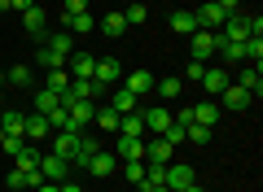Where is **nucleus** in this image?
<instances>
[{
  "label": "nucleus",
  "mask_w": 263,
  "mask_h": 192,
  "mask_svg": "<svg viewBox=\"0 0 263 192\" xmlns=\"http://www.w3.org/2000/svg\"><path fill=\"white\" fill-rule=\"evenodd\" d=\"M119 79H123V66L114 61V57H97V70H92V83L101 92H110V88H119Z\"/></svg>",
  "instance_id": "nucleus-1"
},
{
  "label": "nucleus",
  "mask_w": 263,
  "mask_h": 192,
  "mask_svg": "<svg viewBox=\"0 0 263 192\" xmlns=\"http://www.w3.org/2000/svg\"><path fill=\"white\" fill-rule=\"evenodd\" d=\"M75 170V166L66 162V157H57V153H40V175H44L48 183H66V175Z\"/></svg>",
  "instance_id": "nucleus-2"
},
{
  "label": "nucleus",
  "mask_w": 263,
  "mask_h": 192,
  "mask_svg": "<svg viewBox=\"0 0 263 192\" xmlns=\"http://www.w3.org/2000/svg\"><path fill=\"white\" fill-rule=\"evenodd\" d=\"M189 53H193V61H211L215 57V31H193L189 35Z\"/></svg>",
  "instance_id": "nucleus-3"
},
{
  "label": "nucleus",
  "mask_w": 263,
  "mask_h": 192,
  "mask_svg": "<svg viewBox=\"0 0 263 192\" xmlns=\"http://www.w3.org/2000/svg\"><path fill=\"white\" fill-rule=\"evenodd\" d=\"M171 153H176V148H171L162 136H145V162H149V166H167Z\"/></svg>",
  "instance_id": "nucleus-4"
},
{
  "label": "nucleus",
  "mask_w": 263,
  "mask_h": 192,
  "mask_svg": "<svg viewBox=\"0 0 263 192\" xmlns=\"http://www.w3.org/2000/svg\"><path fill=\"white\" fill-rule=\"evenodd\" d=\"M162 183H167L171 192H184L189 183H197V175H193V166H176V162H167V175H162Z\"/></svg>",
  "instance_id": "nucleus-5"
},
{
  "label": "nucleus",
  "mask_w": 263,
  "mask_h": 192,
  "mask_svg": "<svg viewBox=\"0 0 263 192\" xmlns=\"http://www.w3.org/2000/svg\"><path fill=\"white\" fill-rule=\"evenodd\" d=\"M219 101H224V110H233V114H241V110H250V101H254V96H250V92L241 88V83H228V88L219 92Z\"/></svg>",
  "instance_id": "nucleus-6"
},
{
  "label": "nucleus",
  "mask_w": 263,
  "mask_h": 192,
  "mask_svg": "<svg viewBox=\"0 0 263 192\" xmlns=\"http://www.w3.org/2000/svg\"><path fill=\"white\" fill-rule=\"evenodd\" d=\"M79 136H84V131H53V153L66 157V162H75V153H79Z\"/></svg>",
  "instance_id": "nucleus-7"
},
{
  "label": "nucleus",
  "mask_w": 263,
  "mask_h": 192,
  "mask_svg": "<svg viewBox=\"0 0 263 192\" xmlns=\"http://www.w3.org/2000/svg\"><path fill=\"white\" fill-rule=\"evenodd\" d=\"M92 70H97L92 53H70L66 57V74H70V79H92Z\"/></svg>",
  "instance_id": "nucleus-8"
},
{
  "label": "nucleus",
  "mask_w": 263,
  "mask_h": 192,
  "mask_svg": "<svg viewBox=\"0 0 263 192\" xmlns=\"http://www.w3.org/2000/svg\"><path fill=\"white\" fill-rule=\"evenodd\" d=\"M40 44H44L48 53H57V57H70V53H75V35H70V31H48Z\"/></svg>",
  "instance_id": "nucleus-9"
},
{
  "label": "nucleus",
  "mask_w": 263,
  "mask_h": 192,
  "mask_svg": "<svg viewBox=\"0 0 263 192\" xmlns=\"http://www.w3.org/2000/svg\"><path fill=\"white\" fill-rule=\"evenodd\" d=\"M123 88L141 101V96H149V92H154V74L149 70H132V74H123Z\"/></svg>",
  "instance_id": "nucleus-10"
},
{
  "label": "nucleus",
  "mask_w": 263,
  "mask_h": 192,
  "mask_svg": "<svg viewBox=\"0 0 263 192\" xmlns=\"http://www.w3.org/2000/svg\"><path fill=\"white\" fill-rule=\"evenodd\" d=\"M193 18H197V27H202V31H219V27H224V18H228V13L219 9L215 0H211V5H202V9H193Z\"/></svg>",
  "instance_id": "nucleus-11"
},
{
  "label": "nucleus",
  "mask_w": 263,
  "mask_h": 192,
  "mask_svg": "<svg viewBox=\"0 0 263 192\" xmlns=\"http://www.w3.org/2000/svg\"><path fill=\"white\" fill-rule=\"evenodd\" d=\"M141 118H145V136H162V131L171 127V114H167V110H158V105L141 110Z\"/></svg>",
  "instance_id": "nucleus-12"
},
{
  "label": "nucleus",
  "mask_w": 263,
  "mask_h": 192,
  "mask_svg": "<svg viewBox=\"0 0 263 192\" xmlns=\"http://www.w3.org/2000/svg\"><path fill=\"white\" fill-rule=\"evenodd\" d=\"M105 96H110V110H114V114H136V110H141V101H136L127 88H110Z\"/></svg>",
  "instance_id": "nucleus-13"
},
{
  "label": "nucleus",
  "mask_w": 263,
  "mask_h": 192,
  "mask_svg": "<svg viewBox=\"0 0 263 192\" xmlns=\"http://www.w3.org/2000/svg\"><path fill=\"white\" fill-rule=\"evenodd\" d=\"M44 136H53L48 114H35V110H31V114H27V127H22V140H44Z\"/></svg>",
  "instance_id": "nucleus-14"
},
{
  "label": "nucleus",
  "mask_w": 263,
  "mask_h": 192,
  "mask_svg": "<svg viewBox=\"0 0 263 192\" xmlns=\"http://www.w3.org/2000/svg\"><path fill=\"white\" fill-rule=\"evenodd\" d=\"M228 83H233V79H228V70H224V66H206V74H202V88H206L211 96H219V92H224Z\"/></svg>",
  "instance_id": "nucleus-15"
},
{
  "label": "nucleus",
  "mask_w": 263,
  "mask_h": 192,
  "mask_svg": "<svg viewBox=\"0 0 263 192\" xmlns=\"http://www.w3.org/2000/svg\"><path fill=\"white\" fill-rule=\"evenodd\" d=\"M97 153H101V144H97V136H92V131H84V136H79V153H75V162H70V166H79V170H84V166L92 162Z\"/></svg>",
  "instance_id": "nucleus-16"
},
{
  "label": "nucleus",
  "mask_w": 263,
  "mask_h": 192,
  "mask_svg": "<svg viewBox=\"0 0 263 192\" xmlns=\"http://www.w3.org/2000/svg\"><path fill=\"white\" fill-rule=\"evenodd\" d=\"M22 27H27L35 39H44V35H48V27H44V5H31V9L22 13Z\"/></svg>",
  "instance_id": "nucleus-17"
},
{
  "label": "nucleus",
  "mask_w": 263,
  "mask_h": 192,
  "mask_svg": "<svg viewBox=\"0 0 263 192\" xmlns=\"http://www.w3.org/2000/svg\"><path fill=\"white\" fill-rule=\"evenodd\" d=\"M114 148H119V153H114L119 162H132V157H145V140H136V136H119V144H114Z\"/></svg>",
  "instance_id": "nucleus-18"
},
{
  "label": "nucleus",
  "mask_w": 263,
  "mask_h": 192,
  "mask_svg": "<svg viewBox=\"0 0 263 192\" xmlns=\"http://www.w3.org/2000/svg\"><path fill=\"white\" fill-rule=\"evenodd\" d=\"M193 122H202V127L215 131V122H219V105H215V101H197V105H193Z\"/></svg>",
  "instance_id": "nucleus-19"
},
{
  "label": "nucleus",
  "mask_w": 263,
  "mask_h": 192,
  "mask_svg": "<svg viewBox=\"0 0 263 192\" xmlns=\"http://www.w3.org/2000/svg\"><path fill=\"white\" fill-rule=\"evenodd\" d=\"M22 127H27V114H18V110L0 114V136H22Z\"/></svg>",
  "instance_id": "nucleus-20"
},
{
  "label": "nucleus",
  "mask_w": 263,
  "mask_h": 192,
  "mask_svg": "<svg viewBox=\"0 0 263 192\" xmlns=\"http://www.w3.org/2000/svg\"><path fill=\"white\" fill-rule=\"evenodd\" d=\"M119 136L145 140V118H141V110H136V114H123V118H119Z\"/></svg>",
  "instance_id": "nucleus-21"
},
{
  "label": "nucleus",
  "mask_w": 263,
  "mask_h": 192,
  "mask_svg": "<svg viewBox=\"0 0 263 192\" xmlns=\"http://www.w3.org/2000/svg\"><path fill=\"white\" fill-rule=\"evenodd\" d=\"M62 31H70V35H88V31H97L92 13H75V18H62Z\"/></svg>",
  "instance_id": "nucleus-22"
},
{
  "label": "nucleus",
  "mask_w": 263,
  "mask_h": 192,
  "mask_svg": "<svg viewBox=\"0 0 263 192\" xmlns=\"http://www.w3.org/2000/svg\"><path fill=\"white\" fill-rule=\"evenodd\" d=\"M171 31H176V35H193V31H202V27H197V18L189 9H176L171 13Z\"/></svg>",
  "instance_id": "nucleus-23"
},
{
  "label": "nucleus",
  "mask_w": 263,
  "mask_h": 192,
  "mask_svg": "<svg viewBox=\"0 0 263 192\" xmlns=\"http://www.w3.org/2000/svg\"><path fill=\"white\" fill-rule=\"evenodd\" d=\"M84 170H88V175H97V179H105V175H114V153H105V148H101V153H97L92 162L84 166Z\"/></svg>",
  "instance_id": "nucleus-24"
},
{
  "label": "nucleus",
  "mask_w": 263,
  "mask_h": 192,
  "mask_svg": "<svg viewBox=\"0 0 263 192\" xmlns=\"http://www.w3.org/2000/svg\"><path fill=\"white\" fill-rule=\"evenodd\" d=\"M57 105H62V101H57V92H48V88H40L35 96H31V110H35V114H53Z\"/></svg>",
  "instance_id": "nucleus-25"
},
{
  "label": "nucleus",
  "mask_w": 263,
  "mask_h": 192,
  "mask_svg": "<svg viewBox=\"0 0 263 192\" xmlns=\"http://www.w3.org/2000/svg\"><path fill=\"white\" fill-rule=\"evenodd\" d=\"M119 118H123V114H114L110 105H105V110L92 114V127H97V131H114V136H119Z\"/></svg>",
  "instance_id": "nucleus-26"
},
{
  "label": "nucleus",
  "mask_w": 263,
  "mask_h": 192,
  "mask_svg": "<svg viewBox=\"0 0 263 192\" xmlns=\"http://www.w3.org/2000/svg\"><path fill=\"white\" fill-rule=\"evenodd\" d=\"M44 88H48V92H57V96L70 88V74H66V66H62V70H44Z\"/></svg>",
  "instance_id": "nucleus-27"
},
{
  "label": "nucleus",
  "mask_w": 263,
  "mask_h": 192,
  "mask_svg": "<svg viewBox=\"0 0 263 192\" xmlns=\"http://www.w3.org/2000/svg\"><path fill=\"white\" fill-rule=\"evenodd\" d=\"M237 83H241V88L250 92V96H263V74L254 70V66H246V70H241V79H237Z\"/></svg>",
  "instance_id": "nucleus-28"
},
{
  "label": "nucleus",
  "mask_w": 263,
  "mask_h": 192,
  "mask_svg": "<svg viewBox=\"0 0 263 192\" xmlns=\"http://www.w3.org/2000/svg\"><path fill=\"white\" fill-rule=\"evenodd\" d=\"M154 92H158V96H167V101H176L180 92H184V79H158V83H154Z\"/></svg>",
  "instance_id": "nucleus-29"
},
{
  "label": "nucleus",
  "mask_w": 263,
  "mask_h": 192,
  "mask_svg": "<svg viewBox=\"0 0 263 192\" xmlns=\"http://www.w3.org/2000/svg\"><path fill=\"white\" fill-rule=\"evenodd\" d=\"M97 31H105V35H110V39H119L123 31H127V18H123V13H110V18H105V22H101V27H97Z\"/></svg>",
  "instance_id": "nucleus-30"
},
{
  "label": "nucleus",
  "mask_w": 263,
  "mask_h": 192,
  "mask_svg": "<svg viewBox=\"0 0 263 192\" xmlns=\"http://www.w3.org/2000/svg\"><path fill=\"white\" fill-rule=\"evenodd\" d=\"M35 61L44 66V70H62V66H66V57H57V53H48V48L40 44V48H35Z\"/></svg>",
  "instance_id": "nucleus-31"
},
{
  "label": "nucleus",
  "mask_w": 263,
  "mask_h": 192,
  "mask_svg": "<svg viewBox=\"0 0 263 192\" xmlns=\"http://www.w3.org/2000/svg\"><path fill=\"white\" fill-rule=\"evenodd\" d=\"M123 18H127V27H141V22L149 18V9H145V5H136V0H127V9H123Z\"/></svg>",
  "instance_id": "nucleus-32"
},
{
  "label": "nucleus",
  "mask_w": 263,
  "mask_h": 192,
  "mask_svg": "<svg viewBox=\"0 0 263 192\" xmlns=\"http://www.w3.org/2000/svg\"><path fill=\"white\" fill-rule=\"evenodd\" d=\"M123 175H127V183H141V179H145V157H132V162H123Z\"/></svg>",
  "instance_id": "nucleus-33"
},
{
  "label": "nucleus",
  "mask_w": 263,
  "mask_h": 192,
  "mask_svg": "<svg viewBox=\"0 0 263 192\" xmlns=\"http://www.w3.org/2000/svg\"><path fill=\"white\" fill-rule=\"evenodd\" d=\"M0 148H5V157H18L22 148H27V140L22 136H0Z\"/></svg>",
  "instance_id": "nucleus-34"
},
{
  "label": "nucleus",
  "mask_w": 263,
  "mask_h": 192,
  "mask_svg": "<svg viewBox=\"0 0 263 192\" xmlns=\"http://www.w3.org/2000/svg\"><path fill=\"white\" fill-rule=\"evenodd\" d=\"M9 88H31V66H13L9 70Z\"/></svg>",
  "instance_id": "nucleus-35"
},
{
  "label": "nucleus",
  "mask_w": 263,
  "mask_h": 192,
  "mask_svg": "<svg viewBox=\"0 0 263 192\" xmlns=\"http://www.w3.org/2000/svg\"><path fill=\"white\" fill-rule=\"evenodd\" d=\"M184 140H189V144H211V127H202V122H193Z\"/></svg>",
  "instance_id": "nucleus-36"
},
{
  "label": "nucleus",
  "mask_w": 263,
  "mask_h": 192,
  "mask_svg": "<svg viewBox=\"0 0 263 192\" xmlns=\"http://www.w3.org/2000/svg\"><path fill=\"white\" fill-rule=\"evenodd\" d=\"M202 74H206V61H189V66H184V79L202 83Z\"/></svg>",
  "instance_id": "nucleus-37"
},
{
  "label": "nucleus",
  "mask_w": 263,
  "mask_h": 192,
  "mask_svg": "<svg viewBox=\"0 0 263 192\" xmlns=\"http://www.w3.org/2000/svg\"><path fill=\"white\" fill-rule=\"evenodd\" d=\"M75 13H88V0H66V18H75Z\"/></svg>",
  "instance_id": "nucleus-38"
},
{
  "label": "nucleus",
  "mask_w": 263,
  "mask_h": 192,
  "mask_svg": "<svg viewBox=\"0 0 263 192\" xmlns=\"http://www.w3.org/2000/svg\"><path fill=\"white\" fill-rule=\"evenodd\" d=\"M171 118H176L180 127H193V105H184V110H180V114H171Z\"/></svg>",
  "instance_id": "nucleus-39"
},
{
  "label": "nucleus",
  "mask_w": 263,
  "mask_h": 192,
  "mask_svg": "<svg viewBox=\"0 0 263 192\" xmlns=\"http://www.w3.org/2000/svg\"><path fill=\"white\" fill-rule=\"evenodd\" d=\"M215 5H219L224 13H237V9H241V0H215Z\"/></svg>",
  "instance_id": "nucleus-40"
},
{
  "label": "nucleus",
  "mask_w": 263,
  "mask_h": 192,
  "mask_svg": "<svg viewBox=\"0 0 263 192\" xmlns=\"http://www.w3.org/2000/svg\"><path fill=\"white\" fill-rule=\"evenodd\" d=\"M31 5H35V0H9V9H18V13H27Z\"/></svg>",
  "instance_id": "nucleus-41"
},
{
  "label": "nucleus",
  "mask_w": 263,
  "mask_h": 192,
  "mask_svg": "<svg viewBox=\"0 0 263 192\" xmlns=\"http://www.w3.org/2000/svg\"><path fill=\"white\" fill-rule=\"evenodd\" d=\"M57 192H79V183H70V179H66V183H57Z\"/></svg>",
  "instance_id": "nucleus-42"
},
{
  "label": "nucleus",
  "mask_w": 263,
  "mask_h": 192,
  "mask_svg": "<svg viewBox=\"0 0 263 192\" xmlns=\"http://www.w3.org/2000/svg\"><path fill=\"white\" fill-rule=\"evenodd\" d=\"M35 192H57V183H48V179H44V183H40Z\"/></svg>",
  "instance_id": "nucleus-43"
},
{
  "label": "nucleus",
  "mask_w": 263,
  "mask_h": 192,
  "mask_svg": "<svg viewBox=\"0 0 263 192\" xmlns=\"http://www.w3.org/2000/svg\"><path fill=\"white\" fill-rule=\"evenodd\" d=\"M184 192H206V188H197V183H189V188H184Z\"/></svg>",
  "instance_id": "nucleus-44"
},
{
  "label": "nucleus",
  "mask_w": 263,
  "mask_h": 192,
  "mask_svg": "<svg viewBox=\"0 0 263 192\" xmlns=\"http://www.w3.org/2000/svg\"><path fill=\"white\" fill-rule=\"evenodd\" d=\"M149 192H171V188H167V183H158V188H149Z\"/></svg>",
  "instance_id": "nucleus-45"
},
{
  "label": "nucleus",
  "mask_w": 263,
  "mask_h": 192,
  "mask_svg": "<svg viewBox=\"0 0 263 192\" xmlns=\"http://www.w3.org/2000/svg\"><path fill=\"white\" fill-rule=\"evenodd\" d=\"M0 13H9V0H0Z\"/></svg>",
  "instance_id": "nucleus-46"
},
{
  "label": "nucleus",
  "mask_w": 263,
  "mask_h": 192,
  "mask_svg": "<svg viewBox=\"0 0 263 192\" xmlns=\"http://www.w3.org/2000/svg\"><path fill=\"white\" fill-rule=\"evenodd\" d=\"M0 105H5V79H0Z\"/></svg>",
  "instance_id": "nucleus-47"
},
{
  "label": "nucleus",
  "mask_w": 263,
  "mask_h": 192,
  "mask_svg": "<svg viewBox=\"0 0 263 192\" xmlns=\"http://www.w3.org/2000/svg\"><path fill=\"white\" fill-rule=\"evenodd\" d=\"M136 192H141V188H136Z\"/></svg>",
  "instance_id": "nucleus-48"
}]
</instances>
